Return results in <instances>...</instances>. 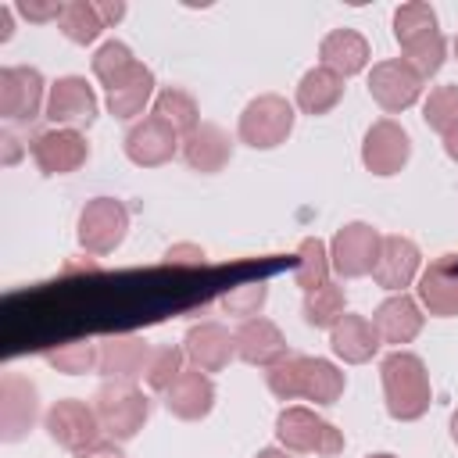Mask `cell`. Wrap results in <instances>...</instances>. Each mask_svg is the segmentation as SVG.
Here are the masks:
<instances>
[{
    "mask_svg": "<svg viewBox=\"0 0 458 458\" xmlns=\"http://www.w3.org/2000/svg\"><path fill=\"white\" fill-rule=\"evenodd\" d=\"M265 383L279 401H315V404H336L347 379L344 372L326 361V358H311V354H286L283 361H276L272 369H265Z\"/></svg>",
    "mask_w": 458,
    "mask_h": 458,
    "instance_id": "cell-1",
    "label": "cell"
},
{
    "mask_svg": "<svg viewBox=\"0 0 458 458\" xmlns=\"http://www.w3.org/2000/svg\"><path fill=\"white\" fill-rule=\"evenodd\" d=\"M379 379H383V397H386V411L397 422H415L429 411L433 401V386H429V372L426 361L404 347L390 351L379 361Z\"/></svg>",
    "mask_w": 458,
    "mask_h": 458,
    "instance_id": "cell-2",
    "label": "cell"
},
{
    "mask_svg": "<svg viewBox=\"0 0 458 458\" xmlns=\"http://www.w3.org/2000/svg\"><path fill=\"white\" fill-rule=\"evenodd\" d=\"M93 408L100 415L104 437L118 444L132 440L150 419V397L132 379H104L93 394Z\"/></svg>",
    "mask_w": 458,
    "mask_h": 458,
    "instance_id": "cell-3",
    "label": "cell"
},
{
    "mask_svg": "<svg viewBox=\"0 0 458 458\" xmlns=\"http://www.w3.org/2000/svg\"><path fill=\"white\" fill-rule=\"evenodd\" d=\"M276 440L290 454H318V458H336L344 451V433L315 415L304 404H290L276 415Z\"/></svg>",
    "mask_w": 458,
    "mask_h": 458,
    "instance_id": "cell-4",
    "label": "cell"
},
{
    "mask_svg": "<svg viewBox=\"0 0 458 458\" xmlns=\"http://www.w3.org/2000/svg\"><path fill=\"white\" fill-rule=\"evenodd\" d=\"M293 122H297V114H293V104L286 97L261 93V97H254L240 111L236 136H240V143H247L254 150H272V147H279V143L290 140Z\"/></svg>",
    "mask_w": 458,
    "mask_h": 458,
    "instance_id": "cell-5",
    "label": "cell"
},
{
    "mask_svg": "<svg viewBox=\"0 0 458 458\" xmlns=\"http://www.w3.org/2000/svg\"><path fill=\"white\" fill-rule=\"evenodd\" d=\"M125 233H129V211H125L122 200L93 197V200L82 204L75 236H79V247L86 254H111V250H118Z\"/></svg>",
    "mask_w": 458,
    "mask_h": 458,
    "instance_id": "cell-6",
    "label": "cell"
},
{
    "mask_svg": "<svg viewBox=\"0 0 458 458\" xmlns=\"http://www.w3.org/2000/svg\"><path fill=\"white\" fill-rule=\"evenodd\" d=\"M43 429H47V437L57 447H64L72 454H79L82 447H89V444H97L104 437V426H100L97 408L89 401H79V397L54 401L47 408V415H43Z\"/></svg>",
    "mask_w": 458,
    "mask_h": 458,
    "instance_id": "cell-7",
    "label": "cell"
},
{
    "mask_svg": "<svg viewBox=\"0 0 458 458\" xmlns=\"http://www.w3.org/2000/svg\"><path fill=\"white\" fill-rule=\"evenodd\" d=\"M47 82L43 72L32 64H7L0 68V118L14 125H29L47 111Z\"/></svg>",
    "mask_w": 458,
    "mask_h": 458,
    "instance_id": "cell-8",
    "label": "cell"
},
{
    "mask_svg": "<svg viewBox=\"0 0 458 458\" xmlns=\"http://www.w3.org/2000/svg\"><path fill=\"white\" fill-rule=\"evenodd\" d=\"M379 247H383V236L376 225L369 222H347L336 229L333 243H329V261H333V272L344 276V279H361L376 268V258H379Z\"/></svg>",
    "mask_w": 458,
    "mask_h": 458,
    "instance_id": "cell-9",
    "label": "cell"
},
{
    "mask_svg": "<svg viewBox=\"0 0 458 458\" xmlns=\"http://www.w3.org/2000/svg\"><path fill=\"white\" fill-rule=\"evenodd\" d=\"M422 82L426 79L404 57H386V61L372 64V72H369V97L386 114H401L422 97Z\"/></svg>",
    "mask_w": 458,
    "mask_h": 458,
    "instance_id": "cell-10",
    "label": "cell"
},
{
    "mask_svg": "<svg viewBox=\"0 0 458 458\" xmlns=\"http://www.w3.org/2000/svg\"><path fill=\"white\" fill-rule=\"evenodd\" d=\"M125 157L136 165V168H161L175 157V150L182 147V136L157 114H143L140 122H132L125 129Z\"/></svg>",
    "mask_w": 458,
    "mask_h": 458,
    "instance_id": "cell-11",
    "label": "cell"
},
{
    "mask_svg": "<svg viewBox=\"0 0 458 458\" xmlns=\"http://www.w3.org/2000/svg\"><path fill=\"white\" fill-rule=\"evenodd\" d=\"M29 154H32V161L43 175H68V172H79L86 165L89 143L79 129L50 125V129H43L29 140Z\"/></svg>",
    "mask_w": 458,
    "mask_h": 458,
    "instance_id": "cell-12",
    "label": "cell"
},
{
    "mask_svg": "<svg viewBox=\"0 0 458 458\" xmlns=\"http://www.w3.org/2000/svg\"><path fill=\"white\" fill-rule=\"evenodd\" d=\"M39 419V390L21 372L0 376V440L14 444L21 440Z\"/></svg>",
    "mask_w": 458,
    "mask_h": 458,
    "instance_id": "cell-13",
    "label": "cell"
},
{
    "mask_svg": "<svg viewBox=\"0 0 458 458\" xmlns=\"http://www.w3.org/2000/svg\"><path fill=\"white\" fill-rule=\"evenodd\" d=\"M411 157V136L394 122V118H379L369 125L365 140H361V165L372 175H397Z\"/></svg>",
    "mask_w": 458,
    "mask_h": 458,
    "instance_id": "cell-14",
    "label": "cell"
},
{
    "mask_svg": "<svg viewBox=\"0 0 458 458\" xmlns=\"http://www.w3.org/2000/svg\"><path fill=\"white\" fill-rule=\"evenodd\" d=\"M54 125L61 129H82L97 118V93L82 75H61L47 93V111Z\"/></svg>",
    "mask_w": 458,
    "mask_h": 458,
    "instance_id": "cell-15",
    "label": "cell"
},
{
    "mask_svg": "<svg viewBox=\"0 0 458 458\" xmlns=\"http://www.w3.org/2000/svg\"><path fill=\"white\" fill-rule=\"evenodd\" d=\"M182 354L200 372H222L236 358V336L222 322H197L182 336Z\"/></svg>",
    "mask_w": 458,
    "mask_h": 458,
    "instance_id": "cell-16",
    "label": "cell"
},
{
    "mask_svg": "<svg viewBox=\"0 0 458 458\" xmlns=\"http://www.w3.org/2000/svg\"><path fill=\"white\" fill-rule=\"evenodd\" d=\"M419 265H422V250H419L415 240H408V236H383L372 279H376V286H383L390 293H404V286H411V279L419 276Z\"/></svg>",
    "mask_w": 458,
    "mask_h": 458,
    "instance_id": "cell-17",
    "label": "cell"
},
{
    "mask_svg": "<svg viewBox=\"0 0 458 458\" xmlns=\"http://www.w3.org/2000/svg\"><path fill=\"white\" fill-rule=\"evenodd\" d=\"M233 336H236V358L247 361V365H258V369H272L276 361H283L290 354L283 329L265 315L243 318Z\"/></svg>",
    "mask_w": 458,
    "mask_h": 458,
    "instance_id": "cell-18",
    "label": "cell"
},
{
    "mask_svg": "<svg viewBox=\"0 0 458 458\" xmlns=\"http://www.w3.org/2000/svg\"><path fill=\"white\" fill-rule=\"evenodd\" d=\"M97 351H100V361H97V372L104 379H140L143 369H147V354H150V344L136 333H111L104 340H97Z\"/></svg>",
    "mask_w": 458,
    "mask_h": 458,
    "instance_id": "cell-19",
    "label": "cell"
},
{
    "mask_svg": "<svg viewBox=\"0 0 458 458\" xmlns=\"http://www.w3.org/2000/svg\"><path fill=\"white\" fill-rule=\"evenodd\" d=\"M422 322H426V315H422L419 301L408 297V293H390V297L372 311V326H376L379 340H383V344H394V347L411 344V340L422 333Z\"/></svg>",
    "mask_w": 458,
    "mask_h": 458,
    "instance_id": "cell-20",
    "label": "cell"
},
{
    "mask_svg": "<svg viewBox=\"0 0 458 458\" xmlns=\"http://www.w3.org/2000/svg\"><path fill=\"white\" fill-rule=\"evenodd\" d=\"M165 408L182 419V422H197L215 408V383L208 372L200 369H182V376L165 390Z\"/></svg>",
    "mask_w": 458,
    "mask_h": 458,
    "instance_id": "cell-21",
    "label": "cell"
},
{
    "mask_svg": "<svg viewBox=\"0 0 458 458\" xmlns=\"http://www.w3.org/2000/svg\"><path fill=\"white\" fill-rule=\"evenodd\" d=\"M182 161L193 168V172H204V175H211V172H222L225 165H229V157H233V140H229V132L222 129V125H215V122H200L190 136H182Z\"/></svg>",
    "mask_w": 458,
    "mask_h": 458,
    "instance_id": "cell-22",
    "label": "cell"
},
{
    "mask_svg": "<svg viewBox=\"0 0 458 458\" xmlns=\"http://www.w3.org/2000/svg\"><path fill=\"white\" fill-rule=\"evenodd\" d=\"M419 304L437 318L458 315V265L451 254L429 261V268L419 276Z\"/></svg>",
    "mask_w": 458,
    "mask_h": 458,
    "instance_id": "cell-23",
    "label": "cell"
},
{
    "mask_svg": "<svg viewBox=\"0 0 458 458\" xmlns=\"http://www.w3.org/2000/svg\"><path fill=\"white\" fill-rule=\"evenodd\" d=\"M379 333H376V326H372V318H365V315H344L333 329H329V347H333V354L336 358H344L347 365H365V361H372V354L379 351Z\"/></svg>",
    "mask_w": 458,
    "mask_h": 458,
    "instance_id": "cell-24",
    "label": "cell"
},
{
    "mask_svg": "<svg viewBox=\"0 0 458 458\" xmlns=\"http://www.w3.org/2000/svg\"><path fill=\"white\" fill-rule=\"evenodd\" d=\"M318 57L326 68H333L336 75H358L369 64V39L358 29H333L322 36L318 43Z\"/></svg>",
    "mask_w": 458,
    "mask_h": 458,
    "instance_id": "cell-25",
    "label": "cell"
},
{
    "mask_svg": "<svg viewBox=\"0 0 458 458\" xmlns=\"http://www.w3.org/2000/svg\"><path fill=\"white\" fill-rule=\"evenodd\" d=\"M344 100V75L326 64H315L297 82V107L304 114H329Z\"/></svg>",
    "mask_w": 458,
    "mask_h": 458,
    "instance_id": "cell-26",
    "label": "cell"
},
{
    "mask_svg": "<svg viewBox=\"0 0 458 458\" xmlns=\"http://www.w3.org/2000/svg\"><path fill=\"white\" fill-rule=\"evenodd\" d=\"M154 72L147 68V64H136L132 68V75L125 79V82H118L114 89H107V111L114 114V118H122V122H140V114H143V107L150 104V97H154Z\"/></svg>",
    "mask_w": 458,
    "mask_h": 458,
    "instance_id": "cell-27",
    "label": "cell"
},
{
    "mask_svg": "<svg viewBox=\"0 0 458 458\" xmlns=\"http://www.w3.org/2000/svg\"><path fill=\"white\" fill-rule=\"evenodd\" d=\"M154 114L165 118L179 136H190V132L200 125V107H197L193 93L182 89V86H165V89L154 97Z\"/></svg>",
    "mask_w": 458,
    "mask_h": 458,
    "instance_id": "cell-28",
    "label": "cell"
},
{
    "mask_svg": "<svg viewBox=\"0 0 458 458\" xmlns=\"http://www.w3.org/2000/svg\"><path fill=\"white\" fill-rule=\"evenodd\" d=\"M329 247L318 240V236H304L301 247H297V268H293V283L308 293V290H318L329 283Z\"/></svg>",
    "mask_w": 458,
    "mask_h": 458,
    "instance_id": "cell-29",
    "label": "cell"
},
{
    "mask_svg": "<svg viewBox=\"0 0 458 458\" xmlns=\"http://www.w3.org/2000/svg\"><path fill=\"white\" fill-rule=\"evenodd\" d=\"M344 315H347L344 286L326 283V286L304 293V322H308V326H315V329H333Z\"/></svg>",
    "mask_w": 458,
    "mask_h": 458,
    "instance_id": "cell-30",
    "label": "cell"
},
{
    "mask_svg": "<svg viewBox=\"0 0 458 458\" xmlns=\"http://www.w3.org/2000/svg\"><path fill=\"white\" fill-rule=\"evenodd\" d=\"M57 29H61V36H64L68 43L86 47V43H93L107 25L100 21V14H97V4H93V0H72V4H64Z\"/></svg>",
    "mask_w": 458,
    "mask_h": 458,
    "instance_id": "cell-31",
    "label": "cell"
},
{
    "mask_svg": "<svg viewBox=\"0 0 458 458\" xmlns=\"http://www.w3.org/2000/svg\"><path fill=\"white\" fill-rule=\"evenodd\" d=\"M136 64H140V61L132 57L129 43H122V39H107V43H100L97 54H93V75H97L107 89H114L118 82H125Z\"/></svg>",
    "mask_w": 458,
    "mask_h": 458,
    "instance_id": "cell-32",
    "label": "cell"
},
{
    "mask_svg": "<svg viewBox=\"0 0 458 458\" xmlns=\"http://www.w3.org/2000/svg\"><path fill=\"white\" fill-rule=\"evenodd\" d=\"M182 361H186L182 347H175V344H154L150 354H147V369H143L147 386L157 390V394H165L182 376Z\"/></svg>",
    "mask_w": 458,
    "mask_h": 458,
    "instance_id": "cell-33",
    "label": "cell"
},
{
    "mask_svg": "<svg viewBox=\"0 0 458 458\" xmlns=\"http://www.w3.org/2000/svg\"><path fill=\"white\" fill-rule=\"evenodd\" d=\"M437 32V11L422 0H411V4H401L394 11V39L401 43V50L422 36Z\"/></svg>",
    "mask_w": 458,
    "mask_h": 458,
    "instance_id": "cell-34",
    "label": "cell"
},
{
    "mask_svg": "<svg viewBox=\"0 0 458 458\" xmlns=\"http://www.w3.org/2000/svg\"><path fill=\"white\" fill-rule=\"evenodd\" d=\"M43 361L64 376H82V372H93L97 361H100V351L93 340H72V344H61V347H50L43 354Z\"/></svg>",
    "mask_w": 458,
    "mask_h": 458,
    "instance_id": "cell-35",
    "label": "cell"
},
{
    "mask_svg": "<svg viewBox=\"0 0 458 458\" xmlns=\"http://www.w3.org/2000/svg\"><path fill=\"white\" fill-rule=\"evenodd\" d=\"M422 122L433 129V132H447L458 125V86L447 82V86H433L426 104H422Z\"/></svg>",
    "mask_w": 458,
    "mask_h": 458,
    "instance_id": "cell-36",
    "label": "cell"
},
{
    "mask_svg": "<svg viewBox=\"0 0 458 458\" xmlns=\"http://www.w3.org/2000/svg\"><path fill=\"white\" fill-rule=\"evenodd\" d=\"M444 57H447V39H444V32H440V29L404 47V61H408L422 79L437 75V72L444 68Z\"/></svg>",
    "mask_w": 458,
    "mask_h": 458,
    "instance_id": "cell-37",
    "label": "cell"
},
{
    "mask_svg": "<svg viewBox=\"0 0 458 458\" xmlns=\"http://www.w3.org/2000/svg\"><path fill=\"white\" fill-rule=\"evenodd\" d=\"M265 301H268V286L265 283H243V286H236V290H229L222 297V311L236 315V318H258Z\"/></svg>",
    "mask_w": 458,
    "mask_h": 458,
    "instance_id": "cell-38",
    "label": "cell"
},
{
    "mask_svg": "<svg viewBox=\"0 0 458 458\" xmlns=\"http://www.w3.org/2000/svg\"><path fill=\"white\" fill-rule=\"evenodd\" d=\"M61 11H64V4H57V0H21L18 4V14L29 18V21H36V25L61 21Z\"/></svg>",
    "mask_w": 458,
    "mask_h": 458,
    "instance_id": "cell-39",
    "label": "cell"
},
{
    "mask_svg": "<svg viewBox=\"0 0 458 458\" xmlns=\"http://www.w3.org/2000/svg\"><path fill=\"white\" fill-rule=\"evenodd\" d=\"M165 265H204V247L197 243H175L165 250Z\"/></svg>",
    "mask_w": 458,
    "mask_h": 458,
    "instance_id": "cell-40",
    "label": "cell"
},
{
    "mask_svg": "<svg viewBox=\"0 0 458 458\" xmlns=\"http://www.w3.org/2000/svg\"><path fill=\"white\" fill-rule=\"evenodd\" d=\"M75 458H125V454H122V444H118V440H111V437H100L97 444L82 447Z\"/></svg>",
    "mask_w": 458,
    "mask_h": 458,
    "instance_id": "cell-41",
    "label": "cell"
},
{
    "mask_svg": "<svg viewBox=\"0 0 458 458\" xmlns=\"http://www.w3.org/2000/svg\"><path fill=\"white\" fill-rule=\"evenodd\" d=\"M93 4H97V14H100L104 25H118L125 18V4L122 0H93Z\"/></svg>",
    "mask_w": 458,
    "mask_h": 458,
    "instance_id": "cell-42",
    "label": "cell"
},
{
    "mask_svg": "<svg viewBox=\"0 0 458 458\" xmlns=\"http://www.w3.org/2000/svg\"><path fill=\"white\" fill-rule=\"evenodd\" d=\"M0 143H4V165H14V161L21 157V147H18V140H14L11 132H4V136H0Z\"/></svg>",
    "mask_w": 458,
    "mask_h": 458,
    "instance_id": "cell-43",
    "label": "cell"
},
{
    "mask_svg": "<svg viewBox=\"0 0 458 458\" xmlns=\"http://www.w3.org/2000/svg\"><path fill=\"white\" fill-rule=\"evenodd\" d=\"M444 154H447L451 161H458V125L444 132Z\"/></svg>",
    "mask_w": 458,
    "mask_h": 458,
    "instance_id": "cell-44",
    "label": "cell"
},
{
    "mask_svg": "<svg viewBox=\"0 0 458 458\" xmlns=\"http://www.w3.org/2000/svg\"><path fill=\"white\" fill-rule=\"evenodd\" d=\"M11 32H14V29H11V7H7V4H0V43H7V39H11Z\"/></svg>",
    "mask_w": 458,
    "mask_h": 458,
    "instance_id": "cell-45",
    "label": "cell"
},
{
    "mask_svg": "<svg viewBox=\"0 0 458 458\" xmlns=\"http://www.w3.org/2000/svg\"><path fill=\"white\" fill-rule=\"evenodd\" d=\"M254 458H293V454H290L286 447H261Z\"/></svg>",
    "mask_w": 458,
    "mask_h": 458,
    "instance_id": "cell-46",
    "label": "cell"
},
{
    "mask_svg": "<svg viewBox=\"0 0 458 458\" xmlns=\"http://www.w3.org/2000/svg\"><path fill=\"white\" fill-rule=\"evenodd\" d=\"M451 440L458 444V408H454V415H451Z\"/></svg>",
    "mask_w": 458,
    "mask_h": 458,
    "instance_id": "cell-47",
    "label": "cell"
},
{
    "mask_svg": "<svg viewBox=\"0 0 458 458\" xmlns=\"http://www.w3.org/2000/svg\"><path fill=\"white\" fill-rule=\"evenodd\" d=\"M365 458H397V454H390V451H379V454H365Z\"/></svg>",
    "mask_w": 458,
    "mask_h": 458,
    "instance_id": "cell-48",
    "label": "cell"
},
{
    "mask_svg": "<svg viewBox=\"0 0 458 458\" xmlns=\"http://www.w3.org/2000/svg\"><path fill=\"white\" fill-rule=\"evenodd\" d=\"M454 54H458V39H454Z\"/></svg>",
    "mask_w": 458,
    "mask_h": 458,
    "instance_id": "cell-49",
    "label": "cell"
}]
</instances>
